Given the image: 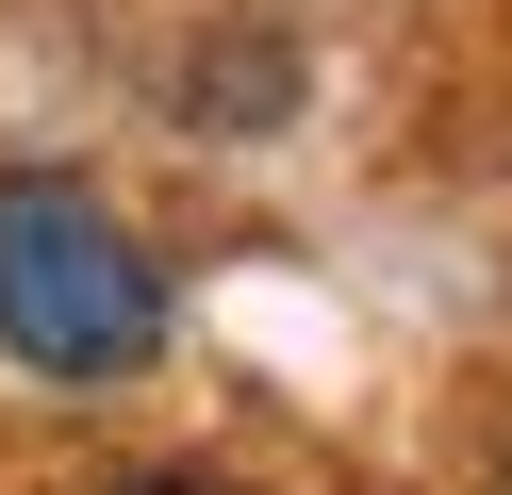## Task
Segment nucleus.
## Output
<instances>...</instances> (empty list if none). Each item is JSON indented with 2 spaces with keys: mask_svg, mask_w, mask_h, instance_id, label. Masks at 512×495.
Segmentation results:
<instances>
[{
  "mask_svg": "<svg viewBox=\"0 0 512 495\" xmlns=\"http://www.w3.org/2000/svg\"><path fill=\"white\" fill-rule=\"evenodd\" d=\"M0 347L34 363V380H133L166 347V264L67 165H17L0 182Z\"/></svg>",
  "mask_w": 512,
  "mask_h": 495,
  "instance_id": "f257e3e1",
  "label": "nucleus"
},
{
  "mask_svg": "<svg viewBox=\"0 0 512 495\" xmlns=\"http://www.w3.org/2000/svg\"><path fill=\"white\" fill-rule=\"evenodd\" d=\"M116 495H232V479H116Z\"/></svg>",
  "mask_w": 512,
  "mask_h": 495,
  "instance_id": "f03ea898",
  "label": "nucleus"
}]
</instances>
